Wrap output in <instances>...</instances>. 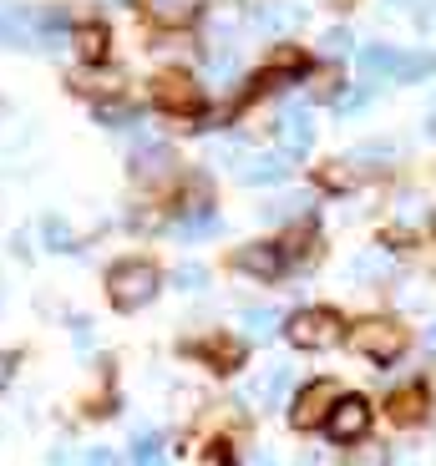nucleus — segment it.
Masks as SVG:
<instances>
[{
  "mask_svg": "<svg viewBox=\"0 0 436 466\" xmlns=\"http://www.w3.org/2000/svg\"><path fill=\"white\" fill-rule=\"evenodd\" d=\"M157 294V268L147 258H122V264L106 268V299L117 304V309H142V304Z\"/></svg>",
  "mask_w": 436,
  "mask_h": 466,
  "instance_id": "nucleus-1",
  "label": "nucleus"
},
{
  "mask_svg": "<svg viewBox=\"0 0 436 466\" xmlns=\"http://www.w3.org/2000/svg\"><path fill=\"white\" fill-rule=\"evenodd\" d=\"M284 335L295 350H330L345 339V325L335 309H299V315L284 319Z\"/></svg>",
  "mask_w": 436,
  "mask_h": 466,
  "instance_id": "nucleus-2",
  "label": "nucleus"
},
{
  "mask_svg": "<svg viewBox=\"0 0 436 466\" xmlns=\"http://www.w3.org/2000/svg\"><path fill=\"white\" fill-rule=\"evenodd\" d=\"M350 350H360L366 360L390 365V360L406 350V329L390 325V319H360V325L350 329Z\"/></svg>",
  "mask_w": 436,
  "mask_h": 466,
  "instance_id": "nucleus-3",
  "label": "nucleus"
},
{
  "mask_svg": "<svg viewBox=\"0 0 436 466\" xmlns=\"http://www.w3.org/2000/svg\"><path fill=\"white\" fill-rule=\"evenodd\" d=\"M335 400H340V385L335 380H309L305 390L295 396V406H289V426H295V431H315V426H325V416H330Z\"/></svg>",
  "mask_w": 436,
  "mask_h": 466,
  "instance_id": "nucleus-4",
  "label": "nucleus"
},
{
  "mask_svg": "<svg viewBox=\"0 0 436 466\" xmlns=\"http://www.w3.org/2000/svg\"><path fill=\"white\" fill-rule=\"evenodd\" d=\"M325 431H330L335 446H350V441H366L370 431V400L360 396H340L330 406V416H325Z\"/></svg>",
  "mask_w": 436,
  "mask_h": 466,
  "instance_id": "nucleus-5",
  "label": "nucleus"
},
{
  "mask_svg": "<svg viewBox=\"0 0 436 466\" xmlns=\"http://www.w3.org/2000/svg\"><path fill=\"white\" fill-rule=\"evenodd\" d=\"M153 102L163 106V112L188 116V112H198L203 92H198V82H188V76H183V71H163V76L153 82Z\"/></svg>",
  "mask_w": 436,
  "mask_h": 466,
  "instance_id": "nucleus-6",
  "label": "nucleus"
},
{
  "mask_svg": "<svg viewBox=\"0 0 436 466\" xmlns=\"http://www.w3.org/2000/svg\"><path fill=\"white\" fill-rule=\"evenodd\" d=\"M234 268H244V274H254V279H279L284 274V248L279 244H244L234 254Z\"/></svg>",
  "mask_w": 436,
  "mask_h": 466,
  "instance_id": "nucleus-7",
  "label": "nucleus"
},
{
  "mask_svg": "<svg viewBox=\"0 0 436 466\" xmlns=\"http://www.w3.org/2000/svg\"><path fill=\"white\" fill-rule=\"evenodd\" d=\"M254 25L269 35H289L305 25V5H295V0H269V5H259L254 11Z\"/></svg>",
  "mask_w": 436,
  "mask_h": 466,
  "instance_id": "nucleus-8",
  "label": "nucleus"
},
{
  "mask_svg": "<svg viewBox=\"0 0 436 466\" xmlns=\"http://www.w3.org/2000/svg\"><path fill=\"white\" fill-rule=\"evenodd\" d=\"M238 177H244V183H254V187H274V183H284V177H289V157H284V152H254V157L238 167Z\"/></svg>",
  "mask_w": 436,
  "mask_h": 466,
  "instance_id": "nucleus-9",
  "label": "nucleus"
},
{
  "mask_svg": "<svg viewBox=\"0 0 436 466\" xmlns=\"http://www.w3.org/2000/svg\"><path fill=\"white\" fill-rule=\"evenodd\" d=\"M173 233L177 238H208V233H218V213H213L208 203H188V208L177 213Z\"/></svg>",
  "mask_w": 436,
  "mask_h": 466,
  "instance_id": "nucleus-10",
  "label": "nucleus"
},
{
  "mask_svg": "<svg viewBox=\"0 0 436 466\" xmlns=\"http://www.w3.org/2000/svg\"><path fill=\"white\" fill-rule=\"evenodd\" d=\"M309 142H315L309 116H305V112H284V116H279V147L289 152V157H299V152H309Z\"/></svg>",
  "mask_w": 436,
  "mask_h": 466,
  "instance_id": "nucleus-11",
  "label": "nucleus"
},
{
  "mask_svg": "<svg viewBox=\"0 0 436 466\" xmlns=\"http://www.w3.org/2000/svg\"><path fill=\"white\" fill-rule=\"evenodd\" d=\"M360 71H366V76H386V82H401V51L360 46Z\"/></svg>",
  "mask_w": 436,
  "mask_h": 466,
  "instance_id": "nucleus-12",
  "label": "nucleus"
},
{
  "mask_svg": "<svg viewBox=\"0 0 436 466\" xmlns=\"http://www.w3.org/2000/svg\"><path fill=\"white\" fill-rule=\"evenodd\" d=\"M193 355H203V360H208L213 370H238V360H244V350H238L234 339H224V335L198 339V345H193Z\"/></svg>",
  "mask_w": 436,
  "mask_h": 466,
  "instance_id": "nucleus-13",
  "label": "nucleus"
},
{
  "mask_svg": "<svg viewBox=\"0 0 436 466\" xmlns=\"http://www.w3.org/2000/svg\"><path fill=\"white\" fill-rule=\"evenodd\" d=\"M390 416L401 420V426H416V420L426 416V390H421V385H406V390H396V396H390Z\"/></svg>",
  "mask_w": 436,
  "mask_h": 466,
  "instance_id": "nucleus-14",
  "label": "nucleus"
},
{
  "mask_svg": "<svg viewBox=\"0 0 436 466\" xmlns=\"http://www.w3.org/2000/svg\"><path fill=\"white\" fill-rule=\"evenodd\" d=\"M71 41H76V56L82 61H106V31L102 25H76Z\"/></svg>",
  "mask_w": 436,
  "mask_h": 466,
  "instance_id": "nucleus-15",
  "label": "nucleus"
},
{
  "mask_svg": "<svg viewBox=\"0 0 436 466\" xmlns=\"http://www.w3.org/2000/svg\"><path fill=\"white\" fill-rule=\"evenodd\" d=\"M132 466H163V436L142 431L137 441H132Z\"/></svg>",
  "mask_w": 436,
  "mask_h": 466,
  "instance_id": "nucleus-16",
  "label": "nucleus"
},
{
  "mask_svg": "<svg viewBox=\"0 0 436 466\" xmlns=\"http://www.w3.org/2000/svg\"><path fill=\"white\" fill-rule=\"evenodd\" d=\"M41 233H46V248H56V254L76 248V233H71V228H66V218H56V213H51V218L41 223Z\"/></svg>",
  "mask_w": 436,
  "mask_h": 466,
  "instance_id": "nucleus-17",
  "label": "nucleus"
},
{
  "mask_svg": "<svg viewBox=\"0 0 436 466\" xmlns=\"http://www.w3.org/2000/svg\"><path fill=\"white\" fill-rule=\"evenodd\" d=\"M431 76V56L426 51H401V82H426Z\"/></svg>",
  "mask_w": 436,
  "mask_h": 466,
  "instance_id": "nucleus-18",
  "label": "nucleus"
},
{
  "mask_svg": "<svg viewBox=\"0 0 436 466\" xmlns=\"http://www.w3.org/2000/svg\"><path fill=\"white\" fill-rule=\"evenodd\" d=\"M193 11H198V0H153L157 21H188Z\"/></svg>",
  "mask_w": 436,
  "mask_h": 466,
  "instance_id": "nucleus-19",
  "label": "nucleus"
},
{
  "mask_svg": "<svg viewBox=\"0 0 436 466\" xmlns=\"http://www.w3.org/2000/svg\"><path fill=\"white\" fill-rule=\"evenodd\" d=\"M284 390H289V370H284V365H279V370H269V375L259 380V396L269 400V406H274V400H284Z\"/></svg>",
  "mask_w": 436,
  "mask_h": 466,
  "instance_id": "nucleus-20",
  "label": "nucleus"
},
{
  "mask_svg": "<svg viewBox=\"0 0 436 466\" xmlns=\"http://www.w3.org/2000/svg\"><path fill=\"white\" fill-rule=\"evenodd\" d=\"M244 325H248V335H274V329H279L284 319L274 315V309H248V315H244Z\"/></svg>",
  "mask_w": 436,
  "mask_h": 466,
  "instance_id": "nucleus-21",
  "label": "nucleus"
},
{
  "mask_svg": "<svg viewBox=\"0 0 436 466\" xmlns=\"http://www.w3.org/2000/svg\"><path fill=\"white\" fill-rule=\"evenodd\" d=\"M173 284H177L183 294H188V289H203V284H208V268H203V264H183V268L173 274Z\"/></svg>",
  "mask_w": 436,
  "mask_h": 466,
  "instance_id": "nucleus-22",
  "label": "nucleus"
},
{
  "mask_svg": "<svg viewBox=\"0 0 436 466\" xmlns=\"http://www.w3.org/2000/svg\"><path fill=\"white\" fill-rule=\"evenodd\" d=\"M350 274H355V279H376V274H386V258H380V254L355 258V264H350Z\"/></svg>",
  "mask_w": 436,
  "mask_h": 466,
  "instance_id": "nucleus-23",
  "label": "nucleus"
},
{
  "mask_svg": "<svg viewBox=\"0 0 436 466\" xmlns=\"http://www.w3.org/2000/svg\"><path fill=\"white\" fill-rule=\"evenodd\" d=\"M370 102V86H355V92H340L335 96V112H360Z\"/></svg>",
  "mask_w": 436,
  "mask_h": 466,
  "instance_id": "nucleus-24",
  "label": "nucleus"
},
{
  "mask_svg": "<svg viewBox=\"0 0 436 466\" xmlns=\"http://www.w3.org/2000/svg\"><path fill=\"white\" fill-rule=\"evenodd\" d=\"M163 167H167V147L137 152V173H163Z\"/></svg>",
  "mask_w": 436,
  "mask_h": 466,
  "instance_id": "nucleus-25",
  "label": "nucleus"
},
{
  "mask_svg": "<svg viewBox=\"0 0 436 466\" xmlns=\"http://www.w3.org/2000/svg\"><path fill=\"white\" fill-rule=\"evenodd\" d=\"M309 198H279L274 208H264V218H284V213H305Z\"/></svg>",
  "mask_w": 436,
  "mask_h": 466,
  "instance_id": "nucleus-26",
  "label": "nucleus"
},
{
  "mask_svg": "<svg viewBox=\"0 0 436 466\" xmlns=\"http://www.w3.org/2000/svg\"><path fill=\"white\" fill-rule=\"evenodd\" d=\"M319 183H325V187H350V173H345L340 163H335V167H319Z\"/></svg>",
  "mask_w": 436,
  "mask_h": 466,
  "instance_id": "nucleus-27",
  "label": "nucleus"
},
{
  "mask_svg": "<svg viewBox=\"0 0 436 466\" xmlns=\"http://www.w3.org/2000/svg\"><path fill=\"white\" fill-rule=\"evenodd\" d=\"M15 365H21V355H11V350H0V390L15 380Z\"/></svg>",
  "mask_w": 436,
  "mask_h": 466,
  "instance_id": "nucleus-28",
  "label": "nucleus"
},
{
  "mask_svg": "<svg viewBox=\"0 0 436 466\" xmlns=\"http://www.w3.org/2000/svg\"><path fill=\"white\" fill-rule=\"evenodd\" d=\"M76 466H112V451H106V446H96V451H86Z\"/></svg>",
  "mask_w": 436,
  "mask_h": 466,
  "instance_id": "nucleus-29",
  "label": "nucleus"
},
{
  "mask_svg": "<svg viewBox=\"0 0 436 466\" xmlns=\"http://www.w3.org/2000/svg\"><path fill=\"white\" fill-rule=\"evenodd\" d=\"M71 335H76L82 350H92V325H86V319H71Z\"/></svg>",
  "mask_w": 436,
  "mask_h": 466,
  "instance_id": "nucleus-30",
  "label": "nucleus"
},
{
  "mask_svg": "<svg viewBox=\"0 0 436 466\" xmlns=\"http://www.w3.org/2000/svg\"><path fill=\"white\" fill-rule=\"evenodd\" d=\"M325 46H330V51H345V46H350V31H330V35H325Z\"/></svg>",
  "mask_w": 436,
  "mask_h": 466,
  "instance_id": "nucleus-31",
  "label": "nucleus"
},
{
  "mask_svg": "<svg viewBox=\"0 0 436 466\" xmlns=\"http://www.w3.org/2000/svg\"><path fill=\"white\" fill-rule=\"evenodd\" d=\"M426 350H436V325H431V329H426Z\"/></svg>",
  "mask_w": 436,
  "mask_h": 466,
  "instance_id": "nucleus-32",
  "label": "nucleus"
},
{
  "mask_svg": "<svg viewBox=\"0 0 436 466\" xmlns=\"http://www.w3.org/2000/svg\"><path fill=\"white\" fill-rule=\"evenodd\" d=\"M426 127H431V132H436V106H431V112H426Z\"/></svg>",
  "mask_w": 436,
  "mask_h": 466,
  "instance_id": "nucleus-33",
  "label": "nucleus"
},
{
  "mask_svg": "<svg viewBox=\"0 0 436 466\" xmlns=\"http://www.w3.org/2000/svg\"><path fill=\"white\" fill-rule=\"evenodd\" d=\"M390 5H411V0H390Z\"/></svg>",
  "mask_w": 436,
  "mask_h": 466,
  "instance_id": "nucleus-34",
  "label": "nucleus"
}]
</instances>
